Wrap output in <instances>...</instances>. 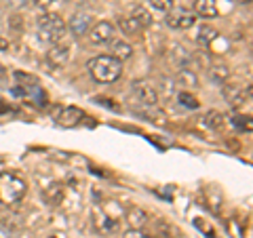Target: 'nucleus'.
Masks as SVG:
<instances>
[{
    "instance_id": "obj_1",
    "label": "nucleus",
    "mask_w": 253,
    "mask_h": 238,
    "mask_svg": "<svg viewBox=\"0 0 253 238\" xmlns=\"http://www.w3.org/2000/svg\"><path fill=\"white\" fill-rule=\"evenodd\" d=\"M86 68H89V74L93 76V80L99 84L116 82L123 74V63L114 59L112 55H97V57H93L86 63Z\"/></svg>"
},
{
    "instance_id": "obj_2",
    "label": "nucleus",
    "mask_w": 253,
    "mask_h": 238,
    "mask_svg": "<svg viewBox=\"0 0 253 238\" xmlns=\"http://www.w3.org/2000/svg\"><path fill=\"white\" fill-rule=\"evenodd\" d=\"M28 194V184L26 179H21L15 173H2L0 175V202L4 207L21 202Z\"/></svg>"
},
{
    "instance_id": "obj_3",
    "label": "nucleus",
    "mask_w": 253,
    "mask_h": 238,
    "mask_svg": "<svg viewBox=\"0 0 253 238\" xmlns=\"http://www.w3.org/2000/svg\"><path fill=\"white\" fill-rule=\"evenodd\" d=\"M38 34H41V38L44 42H59L63 34H66V21H63L61 15L57 13H42L41 17H38Z\"/></svg>"
},
{
    "instance_id": "obj_4",
    "label": "nucleus",
    "mask_w": 253,
    "mask_h": 238,
    "mask_svg": "<svg viewBox=\"0 0 253 238\" xmlns=\"http://www.w3.org/2000/svg\"><path fill=\"white\" fill-rule=\"evenodd\" d=\"M84 120V112L81 108H74V106H68V108H59L57 114H55V122L63 129H74Z\"/></svg>"
},
{
    "instance_id": "obj_5",
    "label": "nucleus",
    "mask_w": 253,
    "mask_h": 238,
    "mask_svg": "<svg viewBox=\"0 0 253 238\" xmlns=\"http://www.w3.org/2000/svg\"><path fill=\"white\" fill-rule=\"evenodd\" d=\"M167 26L173 30H188L194 26L196 21V15L194 11H186V9H177V11H167Z\"/></svg>"
},
{
    "instance_id": "obj_6",
    "label": "nucleus",
    "mask_w": 253,
    "mask_h": 238,
    "mask_svg": "<svg viewBox=\"0 0 253 238\" xmlns=\"http://www.w3.org/2000/svg\"><path fill=\"white\" fill-rule=\"evenodd\" d=\"M114 32H116L114 23H110V21H97L89 30V36H91V40L95 44H106V42H110L114 38Z\"/></svg>"
},
{
    "instance_id": "obj_7",
    "label": "nucleus",
    "mask_w": 253,
    "mask_h": 238,
    "mask_svg": "<svg viewBox=\"0 0 253 238\" xmlns=\"http://www.w3.org/2000/svg\"><path fill=\"white\" fill-rule=\"evenodd\" d=\"M93 228L97 230L99 234L116 232V228H118V219L110 215L108 211H104V209H97V211H95V215H93Z\"/></svg>"
},
{
    "instance_id": "obj_8",
    "label": "nucleus",
    "mask_w": 253,
    "mask_h": 238,
    "mask_svg": "<svg viewBox=\"0 0 253 238\" xmlns=\"http://www.w3.org/2000/svg\"><path fill=\"white\" fill-rule=\"evenodd\" d=\"M70 59V49L66 44H57L55 42L49 51H46V61H49V66L53 68H63Z\"/></svg>"
},
{
    "instance_id": "obj_9",
    "label": "nucleus",
    "mask_w": 253,
    "mask_h": 238,
    "mask_svg": "<svg viewBox=\"0 0 253 238\" xmlns=\"http://www.w3.org/2000/svg\"><path fill=\"white\" fill-rule=\"evenodd\" d=\"M133 95H135L141 104H146V106H156V101H158L156 91L148 82H141V80L133 82Z\"/></svg>"
},
{
    "instance_id": "obj_10",
    "label": "nucleus",
    "mask_w": 253,
    "mask_h": 238,
    "mask_svg": "<svg viewBox=\"0 0 253 238\" xmlns=\"http://www.w3.org/2000/svg\"><path fill=\"white\" fill-rule=\"evenodd\" d=\"M66 28L78 38V36H83V34H86V32L91 30V17L89 15H84V13H76V15H72V19L66 23Z\"/></svg>"
},
{
    "instance_id": "obj_11",
    "label": "nucleus",
    "mask_w": 253,
    "mask_h": 238,
    "mask_svg": "<svg viewBox=\"0 0 253 238\" xmlns=\"http://www.w3.org/2000/svg\"><path fill=\"white\" fill-rule=\"evenodd\" d=\"M217 0H196L194 2V15L203 19H215L217 17Z\"/></svg>"
},
{
    "instance_id": "obj_12",
    "label": "nucleus",
    "mask_w": 253,
    "mask_h": 238,
    "mask_svg": "<svg viewBox=\"0 0 253 238\" xmlns=\"http://www.w3.org/2000/svg\"><path fill=\"white\" fill-rule=\"evenodd\" d=\"M118 28H121L123 34H139L141 30V23L133 17V15H129V17H121L118 19Z\"/></svg>"
},
{
    "instance_id": "obj_13",
    "label": "nucleus",
    "mask_w": 253,
    "mask_h": 238,
    "mask_svg": "<svg viewBox=\"0 0 253 238\" xmlns=\"http://www.w3.org/2000/svg\"><path fill=\"white\" fill-rule=\"evenodd\" d=\"M110 55L123 63L125 59H129L133 55V49H131V44H126V42H112V53Z\"/></svg>"
},
{
    "instance_id": "obj_14",
    "label": "nucleus",
    "mask_w": 253,
    "mask_h": 238,
    "mask_svg": "<svg viewBox=\"0 0 253 238\" xmlns=\"http://www.w3.org/2000/svg\"><path fill=\"white\" fill-rule=\"evenodd\" d=\"M126 221H129L131 228H139L141 224H146V213L139 211V209H131L126 213Z\"/></svg>"
},
{
    "instance_id": "obj_15",
    "label": "nucleus",
    "mask_w": 253,
    "mask_h": 238,
    "mask_svg": "<svg viewBox=\"0 0 253 238\" xmlns=\"http://www.w3.org/2000/svg\"><path fill=\"white\" fill-rule=\"evenodd\" d=\"M232 124H234L239 131H247V133H251V131H253V122H251V118H249V116H241V114H236V116L232 118Z\"/></svg>"
},
{
    "instance_id": "obj_16",
    "label": "nucleus",
    "mask_w": 253,
    "mask_h": 238,
    "mask_svg": "<svg viewBox=\"0 0 253 238\" xmlns=\"http://www.w3.org/2000/svg\"><path fill=\"white\" fill-rule=\"evenodd\" d=\"M177 99H179L181 106H186V108H190V110H196V108H199V99H196L194 95L186 93V91H181V93L177 95Z\"/></svg>"
},
{
    "instance_id": "obj_17",
    "label": "nucleus",
    "mask_w": 253,
    "mask_h": 238,
    "mask_svg": "<svg viewBox=\"0 0 253 238\" xmlns=\"http://www.w3.org/2000/svg\"><path fill=\"white\" fill-rule=\"evenodd\" d=\"M133 17H135L139 23H141V28H148L150 23H152V17H150V13L146 9H141V6H137V9H133Z\"/></svg>"
},
{
    "instance_id": "obj_18",
    "label": "nucleus",
    "mask_w": 253,
    "mask_h": 238,
    "mask_svg": "<svg viewBox=\"0 0 253 238\" xmlns=\"http://www.w3.org/2000/svg\"><path fill=\"white\" fill-rule=\"evenodd\" d=\"M215 34L217 32L213 30V28H209V26H205V28H201V34H199V42H203V44H209L213 38H215Z\"/></svg>"
},
{
    "instance_id": "obj_19",
    "label": "nucleus",
    "mask_w": 253,
    "mask_h": 238,
    "mask_svg": "<svg viewBox=\"0 0 253 238\" xmlns=\"http://www.w3.org/2000/svg\"><path fill=\"white\" fill-rule=\"evenodd\" d=\"M150 4H152L156 11L167 13V11H171V9H173V4H175V0H150Z\"/></svg>"
},
{
    "instance_id": "obj_20",
    "label": "nucleus",
    "mask_w": 253,
    "mask_h": 238,
    "mask_svg": "<svg viewBox=\"0 0 253 238\" xmlns=\"http://www.w3.org/2000/svg\"><path fill=\"white\" fill-rule=\"evenodd\" d=\"M228 74H230V72H228V68H224V66H217L215 70H213V80H215V82H226L228 80Z\"/></svg>"
},
{
    "instance_id": "obj_21",
    "label": "nucleus",
    "mask_w": 253,
    "mask_h": 238,
    "mask_svg": "<svg viewBox=\"0 0 253 238\" xmlns=\"http://www.w3.org/2000/svg\"><path fill=\"white\" fill-rule=\"evenodd\" d=\"M123 238H154V236L144 234L139 228H131V230H126V232L123 234Z\"/></svg>"
},
{
    "instance_id": "obj_22",
    "label": "nucleus",
    "mask_w": 253,
    "mask_h": 238,
    "mask_svg": "<svg viewBox=\"0 0 253 238\" xmlns=\"http://www.w3.org/2000/svg\"><path fill=\"white\" fill-rule=\"evenodd\" d=\"M207 124L213 126V129H217V126L221 124V114H217V112H209V114H207Z\"/></svg>"
},
{
    "instance_id": "obj_23",
    "label": "nucleus",
    "mask_w": 253,
    "mask_h": 238,
    "mask_svg": "<svg viewBox=\"0 0 253 238\" xmlns=\"http://www.w3.org/2000/svg\"><path fill=\"white\" fill-rule=\"evenodd\" d=\"M53 0H36V4L41 6V9H46V6H51Z\"/></svg>"
},
{
    "instance_id": "obj_24",
    "label": "nucleus",
    "mask_w": 253,
    "mask_h": 238,
    "mask_svg": "<svg viewBox=\"0 0 253 238\" xmlns=\"http://www.w3.org/2000/svg\"><path fill=\"white\" fill-rule=\"evenodd\" d=\"M9 2H11L13 6H17V9H19V6H26V4H28V0H9Z\"/></svg>"
},
{
    "instance_id": "obj_25",
    "label": "nucleus",
    "mask_w": 253,
    "mask_h": 238,
    "mask_svg": "<svg viewBox=\"0 0 253 238\" xmlns=\"http://www.w3.org/2000/svg\"><path fill=\"white\" fill-rule=\"evenodd\" d=\"M9 49V40H4V38H0V51H6Z\"/></svg>"
},
{
    "instance_id": "obj_26",
    "label": "nucleus",
    "mask_w": 253,
    "mask_h": 238,
    "mask_svg": "<svg viewBox=\"0 0 253 238\" xmlns=\"http://www.w3.org/2000/svg\"><path fill=\"white\" fill-rule=\"evenodd\" d=\"M49 238H66L63 234H53V236H49Z\"/></svg>"
},
{
    "instance_id": "obj_27",
    "label": "nucleus",
    "mask_w": 253,
    "mask_h": 238,
    "mask_svg": "<svg viewBox=\"0 0 253 238\" xmlns=\"http://www.w3.org/2000/svg\"><path fill=\"white\" fill-rule=\"evenodd\" d=\"M4 74H6V72H4V68H2V66H0V78H2Z\"/></svg>"
},
{
    "instance_id": "obj_28",
    "label": "nucleus",
    "mask_w": 253,
    "mask_h": 238,
    "mask_svg": "<svg viewBox=\"0 0 253 238\" xmlns=\"http://www.w3.org/2000/svg\"><path fill=\"white\" fill-rule=\"evenodd\" d=\"M239 2H243V4H251V0H239Z\"/></svg>"
}]
</instances>
